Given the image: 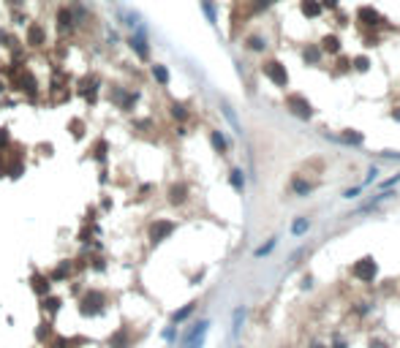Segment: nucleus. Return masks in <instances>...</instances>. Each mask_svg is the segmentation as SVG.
<instances>
[{"label":"nucleus","mask_w":400,"mask_h":348,"mask_svg":"<svg viewBox=\"0 0 400 348\" xmlns=\"http://www.w3.org/2000/svg\"><path fill=\"white\" fill-rule=\"evenodd\" d=\"M109 343H112L114 348H125V335H123V332H120V335H114V337H112V340H109Z\"/></svg>","instance_id":"19"},{"label":"nucleus","mask_w":400,"mask_h":348,"mask_svg":"<svg viewBox=\"0 0 400 348\" xmlns=\"http://www.w3.org/2000/svg\"><path fill=\"white\" fill-rule=\"evenodd\" d=\"M318 57H321V49H318V47H308V49H305V63H308V65H313Z\"/></svg>","instance_id":"15"},{"label":"nucleus","mask_w":400,"mask_h":348,"mask_svg":"<svg viewBox=\"0 0 400 348\" xmlns=\"http://www.w3.org/2000/svg\"><path fill=\"white\" fill-rule=\"evenodd\" d=\"M8 3H11V6H22V0H8Z\"/></svg>","instance_id":"31"},{"label":"nucleus","mask_w":400,"mask_h":348,"mask_svg":"<svg viewBox=\"0 0 400 348\" xmlns=\"http://www.w3.org/2000/svg\"><path fill=\"white\" fill-rule=\"evenodd\" d=\"M264 74H267L270 82L278 84V87H286V84H288V74H286V68H283L278 60H267V63H264Z\"/></svg>","instance_id":"2"},{"label":"nucleus","mask_w":400,"mask_h":348,"mask_svg":"<svg viewBox=\"0 0 400 348\" xmlns=\"http://www.w3.org/2000/svg\"><path fill=\"white\" fill-rule=\"evenodd\" d=\"M351 272L359 277V280H373V277H376V272H378V267H376V261H373L371 256H365V259H359L357 264H354Z\"/></svg>","instance_id":"3"},{"label":"nucleus","mask_w":400,"mask_h":348,"mask_svg":"<svg viewBox=\"0 0 400 348\" xmlns=\"http://www.w3.org/2000/svg\"><path fill=\"white\" fill-rule=\"evenodd\" d=\"M207 321H199V324L191 329V335L185 337V348H199L201 346V340H204V332H207Z\"/></svg>","instance_id":"4"},{"label":"nucleus","mask_w":400,"mask_h":348,"mask_svg":"<svg viewBox=\"0 0 400 348\" xmlns=\"http://www.w3.org/2000/svg\"><path fill=\"white\" fill-rule=\"evenodd\" d=\"M8 142V134H6V128H0V144H6Z\"/></svg>","instance_id":"28"},{"label":"nucleus","mask_w":400,"mask_h":348,"mask_svg":"<svg viewBox=\"0 0 400 348\" xmlns=\"http://www.w3.org/2000/svg\"><path fill=\"white\" fill-rule=\"evenodd\" d=\"M272 248H275V240H272V242H267L264 248H259V250H256V253H259V256H264V253H270Z\"/></svg>","instance_id":"24"},{"label":"nucleus","mask_w":400,"mask_h":348,"mask_svg":"<svg viewBox=\"0 0 400 348\" xmlns=\"http://www.w3.org/2000/svg\"><path fill=\"white\" fill-rule=\"evenodd\" d=\"M321 49H327V52H341V38L338 36H324Z\"/></svg>","instance_id":"12"},{"label":"nucleus","mask_w":400,"mask_h":348,"mask_svg":"<svg viewBox=\"0 0 400 348\" xmlns=\"http://www.w3.org/2000/svg\"><path fill=\"white\" fill-rule=\"evenodd\" d=\"M311 348H324V346H321V343H313V346H311Z\"/></svg>","instance_id":"32"},{"label":"nucleus","mask_w":400,"mask_h":348,"mask_svg":"<svg viewBox=\"0 0 400 348\" xmlns=\"http://www.w3.org/2000/svg\"><path fill=\"white\" fill-rule=\"evenodd\" d=\"M153 77L158 79L161 84H166V82H169V71H166L164 65H153Z\"/></svg>","instance_id":"16"},{"label":"nucleus","mask_w":400,"mask_h":348,"mask_svg":"<svg viewBox=\"0 0 400 348\" xmlns=\"http://www.w3.org/2000/svg\"><path fill=\"white\" fill-rule=\"evenodd\" d=\"M291 188L297 190V193L300 196H305V193H311L313 190V185L311 183H305V180H300V177H294V183H291Z\"/></svg>","instance_id":"13"},{"label":"nucleus","mask_w":400,"mask_h":348,"mask_svg":"<svg viewBox=\"0 0 400 348\" xmlns=\"http://www.w3.org/2000/svg\"><path fill=\"white\" fill-rule=\"evenodd\" d=\"M212 144H215L218 153H226V142H224V136L218 134V131H212Z\"/></svg>","instance_id":"17"},{"label":"nucleus","mask_w":400,"mask_h":348,"mask_svg":"<svg viewBox=\"0 0 400 348\" xmlns=\"http://www.w3.org/2000/svg\"><path fill=\"white\" fill-rule=\"evenodd\" d=\"M191 313H194V305H185L183 310H177L174 316H171V321H174V324H180V321H185V319H188Z\"/></svg>","instance_id":"14"},{"label":"nucleus","mask_w":400,"mask_h":348,"mask_svg":"<svg viewBox=\"0 0 400 348\" xmlns=\"http://www.w3.org/2000/svg\"><path fill=\"white\" fill-rule=\"evenodd\" d=\"M357 19H359V25H362V27H376V25H381V22H384V19L378 17L376 8H359Z\"/></svg>","instance_id":"5"},{"label":"nucleus","mask_w":400,"mask_h":348,"mask_svg":"<svg viewBox=\"0 0 400 348\" xmlns=\"http://www.w3.org/2000/svg\"><path fill=\"white\" fill-rule=\"evenodd\" d=\"M371 348H389L384 340H371Z\"/></svg>","instance_id":"26"},{"label":"nucleus","mask_w":400,"mask_h":348,"mask_svg":"<svg viewBox=\"0 0 400 348\" xmlns=\"http://www.w3.org/2000/svg\"><path fill=\"white\" fill-rule=\"evenodd\" d=\"M324 6H330V8H335V6H338V0H324Z\"/></svg>","instance_id":"29"},{"label":"nucleus","mask_w":400,"mask_h":348,"mask_svg":"<svg viewBox=\"0 0 400 348\" xmlns=\"http://www.w3.org/2000/svg\"><path fill=\"white\" fill-rule=\"evenodd\" d=\"M332 348H346V343H343V340H335V346H332Z\"/></svg>","instance_id":"30"},{"label":"nucleus","mask_w":400,"mask_h":348,"mask_svg":"<svg viewBox=\"0 0 400 348\" xmlns=\"http://www.w3.org/2000/svg\"><path fill=\"white\" fill-rule=\"evenodd\" d=\"M248 49H256V52H259V49H264V44H261V38H248Z\"/></svg>","instance_id":"21"},{"label":"nucleus","mask_w":400,"mask_h":348,"mask_svg":"<svg viewBox=\"0 0 400 348\" xmlns=\"http://www.w3.org/2000/svg\"><path fill=\"white\" fill-rule=\"evenodd\" d=\"M28 44L30 47H41V44H47V33H44L41 25H30L28 27Z\"/></svg>","instance_id":"7"},{"label":"nucleus","mask_w":400,"mask_h":348,"mask_svg":"<svg viewBox=\"0 0 400 348\" xmlns=\"http://www.w3.org/2000/svg\"><path fill=\"white\" fill-rule=\"evenodd\" d=\"M302 14H305V17H318V14H321V3H318V0H305V3H302Z\"/></svg>","instance_id":"11"},{"label":"nucleus","mask_w":400,"mask_h":348,"mask_svg":"<svg viewBox=\"0 0 400 348\" xmlns=\"http://www.w3.org/2000/svg\"><path fill=\"white\" fill-rule=\"evenodd\" d=\"M305 229H308V220H297V223L291 226V231H294V234H302Z\"/></svg>","instance_id":"22"},{"label":"nucleus","mask_w":400,"mask_h":348,"mask_svg":"<svg viewBox=\"0 0 400 348\" xmlns=\"http://www.w3.org/2000/svg\"><path fill=\"white\" fill-rule=\"evenodd\" d=\"M286 107H288V112L291 114H297V117H302V120H311L313 117V107L308 104L302 95H288L286 98Z\"/></svg>","instance_id":"1"},{"label":"nucleus","mask_w":400,"mask_h":348,"mask_svg":"<svg viewBox=\"0 0 400 348\" xmlns=\"http://www.w3.org/2000/svg\"><path fill=\"white\" fill-rule=\"evenodd\" d=\"M185 193H188V188H185V185H174V188L169 190V201H171V204H183Z\"/></svg>","instance_id":"10"},{"label":"nucleus","mask_w":400,"mask_h":348,"mask_svg":"<svg viewBox=\"0 0 400 348\" xmlns=\"http://www.w3.org/2000/svg\"><path fill=\"white\" fill-rule=\"evenodd\" d=\"M101 302H104V299H101V294H87V296H85V302H82V310L85 313H98Z\"/></svg>","instance_id":"9"},{"label":"nucleus","mask_w":400,"mask_h":348,"mask_svg":"<svg viewBox=\"0 0 400 348\" xmlns=\"http://www.w3.org/2000/svg\"><path fill=\"white\" fill-rule=\"evenodd\" d=\"M368 65H371V60H368V57H357V60H354V68H357V71H368Z\"/></svg>","instance_id":"18"},{"label":"nucleus","mask_w":400,"mask_h":348,"mask_svg":"<svg viewBox=\"0 0 400 348\" xmlns=\"http://www.w3.org/2000/svg\"><path fill=\"white\" fill-rule=\"evenodd\" d=\"M131 47L136 49V54H139L142 60H147L150 49H147V41H144V36H142V33H136V36H131Z\"/></svg>","instance_id":"8"},{"label":"nucleus","mask_w":400,"mask_h":348,"mask_svg":"<svg viewBox=\"0 0 400 348\" xmlns=\"http://www.w3.org/2000/svg\"><path fill=\"white\" fill-rule=\"evenodd\" d=\"M171 231H174V223H169V220H158V223H153V229H150V237H153V242H161V240H166Z\"/></svg>","instance_id":"6"},{"label":"nucleus","mask_w":400,"mask_h":348,"mask_svg":"<svg viewBox=\"0 0 400 348\" xmlns=\"http://www.w3.org/2000/svg\"><path fill=\"white\" fill-rule=\"evenodd\" d=\"M231 183H234V188H242V177H240V171H231Z\"/></svg>","instance_id":"23"},{"label":"nucleus","mask_w":400,"mask_h":348,"mask_svg":"<svg viewBox=\"0 0 400 348\" xmlns=\"http://www.w3.org/2000/svg\"><path fill=\"white\" fill-rule=\"evenodd\" d=\"M35 291H47V286H44L41 277H35Z\"/></svg>","instance_id":"27"},{"label":"nucleus","mask_w":400,"mask_h":348,"mask_svg":"<svg viewBox=\"0 0 400 348\" xmlns=\"http://www.w3.org/2000/svg\"><path fill=\"white\" fill-rule=\"evenodd\" d=\"M171 114L183 120V117H185V109H183V107H177V104H174V107H171Z\"/></svg>","instance_id":"25"},{"label":"nucleus","mask_w":400,"mask_h":348,"mask_svg":"<svg viewBox=\"0 0 400 348\" xmlns=\"http://www.w3.org/2000/svg\"><path fill=\"white\" fill-rule=\"evenodd\" d=\"M343 139H346V142H351V144H359V142H362V134H348V131H346V134H343Z\"/></svg>","instance_id":"20"}]
</instances>
